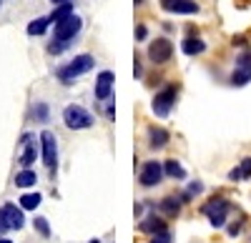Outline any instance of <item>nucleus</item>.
Instances as JSON below:
<instances>
[{"mask_svg": "<svg viewBox=\"0 0 251 243\" xmlns=\"http://www.w3.org/2000/svg\"><path fill=\"white\" fill-rule=\"evenodd\" d=\"M66 48H68V43H66V40H55V38H53L50 43H48V53H50V55H60V53L66 50Z\"/></svg>", "mask_w": 251, "mask_h": 243, "instance_id": "26", "label": "nucleus"}, {"mask_svg": "<svg viewBox=\"0 0 251 243\" xmlns=\"http://www.w3.org/2000/svg\"><path fill=\"white\" fill-rule=\"evenodd\" d=\"M0 216H3V221L8 223V228H15L20 231L25 226V216H23V208H18L15 203H5L3 208H0Z\"/></svg>", "mask_w": 251, "mask_h": 243, "instance_id": "11", "label": "nucleus"}, {"mask_svg": "<svg viewBox=\"0 0 251 243\" xmlns=\"http://www.w3.org/2000/svg\"><path fill=\"white\" fill-rule=\"evenodd\" d=\"M203 216L208 218V223L214 228H224L226 226V216L231 211V203H228L226 198H211L208 203H203Z\"/></svg>", "mask_w": 251, "mask_h": 243, "instance_id": "3", "label": "nucleus"}, {"mask_svg": "<svg viewBox=\"0 0 251 243\" xmlns=\"http://www.w3.org/2000/svg\"><path fill=\"white\" fill-rule=\"evenodd\" d=\"M33 228L43 236V238H50V226H48V218H43V216H38L35 221H33Z\"/></svg>", "mask_w": 251, "mask_h": 243, "instance_id": "24", "label": "nucleus"}, {"mask_svg": "<svg viewBox=\"0 0 251 243\" xmlns=\"http://www.w3.org/2000/svg\"><path fill=\"white\" fill-rule=\"evenodd\" d=\"M50 25V18H35L28 23V35H43Z\"/></svg>", "mask_w": 251, "mask_h": 243, "instance_id": "22", "label": "nucleus"}, {"mask_svg": "<svg viewBox=\"0 0 251 243\" xmlns=\"http://www.w3.org/2000/svg\"><path fill=\"white\" fill-rule=\"evenodd\" d=\"M33 115H35V120H40V123H48V106L46 103H35V108H33Z\"/></svg>", "mask_w": 251, "mask_h": 243, "instance_id": "25", "label": "nucleus"}, {"mask_svg": "<svg viewBox=\"0 0 251 243\" xmlns=\"http://www.w3.org/2000/svg\"><path fill=\"white\" fill-rule=\"evenodd\" d=\"M161 178H163V166L158 163V160H149V163H143L141 176H138V180H141V186H143V188H153V186H158V183H161Z\"/></svg>", "mask_w": 251, "mask_h": 243, "instance_id": "8", "label": "nucleus"}, {"mask_svg": "<svg viewBox=\"0 0 251 243\" xmlns=\"http://www.w3.org/2000/svg\"><path fill=\"white\" fill-rule=\"evenodd\" d=\"M161 8L176 15H196L201 10L196 0H161Z\"/></svg>", "mask_w": 251, "mask_h": 243, "instance_id": "9", "label": "nucleus"}, {"mask_svg": "<svg viewBox=\"0 0 251 243\" xmlns=\"http://www.w3.org/2000/svg\"><path fill=\"white\" fill-rule=\"evenodd\" d=\"M63 123H66V128H71V131H86L96 123V118L83 106L73 103V106H68L66 110H63Z\"/></svg>", "mask_w": 251, "mask_h": 243, "instance_id": "2", "label": "nucleus"}, {"mask_svg": "<svg viewBox=\"0 0 251 243\" xmlns=\"http://www.w3.org/2000/svg\"><path fill=\"white\" fill-rule=\"evenodd\" d=\"M80 28H83V20L73 13V15H68L66 20H60V23H55V40H66V43H71V40L80 33Z\"/></svg>", "mask_w": 251, "mask_h": 243, "instance_id": "7", "label": "nucleus"}, {"mask_svg": "<svg viewBox=\"0 0 251 243\" xmlns=\"http://www.w3.org/2000/svg\"><path fill=\"white\" fill-rule=\"evenodd\" d=\"M35 180H38L35 171L23 168V171H20V173L15 176V186H18V188H30V186H35Z\"/></svg>", "mask_w": 251, "mask_h": 243, "instance_id": "21", "label": "nucleus"}, {"mask_svg": "<svg viewBox=\"0 0 251 243\" xmlns=\"http://www.w3.org/2000/svg\"><path fill=\"white\" fill-rule=\"evenodd\" d=\"M241 226H244L241 221H239V223H234V226H228V236H239L241 233Z\"/></svg>", "mask_w": 251, "mask_h": 243, "instance_id": "31", "label": "nucleus"}, {"mask_svg": "<svg viewBox=\"0 0 251 243\" xmlns=\"http://www.w3.org/2000/svg\"><path fill=\"white\" fill-rule=\"evenodd\" d=\"M5 231H10V228H8V223H5V221H3V216H0V236H3Z\"/></svg>", "mask_w": 251, "mask_h": 243, "instance_id": "32", "label": "nucleus"}, {"mask_svg": "<svg viewBox=\"0 0 251 243\" xmlns=\"http://www.w3.org/2000/svg\"><path fill=\"white\" fill-rule=\"evenodd\" d=\"M40 153H43V163L48 166V171L55 173V168H58V146H55V135L50 131L40 133Z\"/></svg>", "mask_w": 251, "mask_h": 243, "instance_id": "6", "label": "nucleus"}, {"mask_svg": "<svg viewBox=\"0 0 251 243\" xmlns=\"http://www.w3.org/2000/svg\"><path fill=\"white\" fill-rule=\"evenodd\" d=\"M133 75H136V78H141V75H143V68H141V60H138V55H136V60H133Z\"/></svg>", "mask_w": 251, "mask_h": 243, "instance_id": "30", "label": "nucleus"}, {"mask_svg": "<svg viewBox=\"0 0 251 243\" xmlns=\"http://www.w3.org/2000/svg\"><path fill=\"white\" fill-rule=\"evenodd\" d=\"M236 66H246V68H251V50H244V53L239 55Z\"/></svg>", "mask_w": 251, "mask_h": 243, "instance_id": "28", "label": "nucleus"}, {"mask_svg": "<svg viewBox=\"0 0 251 243\" xmlns=\"http://www.w3.org/2000/svg\"><path fill=\"white\" fill-rule=\"evenodd\" d=\"M163 173L166 176H169V178H176V180H183L186 178V171H183V166L178 163V160H166V163H163Z\"/></svg>", "mask_w": 251, "mask_h": 243, "instance_id": "20", "label": "nucleus"}, {"mask_svg": "<svg viewBox=\"0 0 251 243\" xmlns=\"http://www.w3.org/2000/svg\"><path fill=\"white\" fill-rule=\"evenodd\" d=\"M146 35H149V28L138 25V28H136V40H146Z\"/></svg>", "mask_w": 251, "mask_h": 243, "instance_id": "29", "label": "nucleus"}, {"mask_svg": "<svg viewBox=\"0 0 251 243\" xmlns=\"http://www.w3.org/2000/svg\"><path fill=\"white\" fill-rule=\"evenodd\" d=\"M0 243H13L10 238H0Z\"/></svg>", "mask_w": 251, "mask_h": 243, "instance_id": "35", "label": "nucleus"}, {"mask_svg": "<svg viewBox=\"0 0 251 243\" xmlns=\"http://www.w3.org/2000/svg\"><path fill=\"white\" fill-rule=\"evenodd\" d=\"M181 50H183L186 55H201V53L206 50V43H203L199 35H186L183 43H181Z\"/></svg>", "mask_w": 251, "mask_h": 243, "instance_id": "14", "label": "nucleus"}, {"mask_svg": "<svg viewBox=\"0 0 251 243\" xmlns=\"http://www.w3.org/2000/svg\"><path fill=\"white\" fill-rule=\"evenodd\" d=\"M136 5H143V0H136Z\"/></svg>", "mask_w": 251, "mask_h": 243, "instance_id": "37", "label": "nucleus"}, {"mask_svg": "<svg viewBox=\"0 0 251 243\" xmlns=\"http://www.w3.org/2000/svg\"><path fill=\"white\" fill-rule=\"evenodd\" d=\"M0 3H3V0H0Z\"/></svg>", "mask_w": 251, "mask_h": 243, "instance_id": "38", "label": "nucleus"}, {"mask_svg": "<svg viewBox=\"0 0 251 243\" xmlns=\"http://www.w3.org/2000/svg\"><path fill=\"white\" fill-rule=\"evenodd\" d=\"M151 243H171V233L169 231H158L151 236Z\"/></svg>", "mask_w": 251, "mask_h": 243, "instance_id": "27", "label": "nucleus"}, {"mask_svg": "<svg viewBox=\"0 0 251 243\" xmlns=\"http://www.w3.org/2000/svg\"><path fill=\"white\" fill-rule=\"evenodd\" d=\"M53 5H63V3H71V0H50Z\"/></svg>", "mask_w": 251, "mask_h": 243, "instance_id": "34", "label": "nucleus"}, {"mask_svg": "<svg viewBox=\"0 0 251 243\" xmlns=\"http://www.w3.org/2000/svg\"><path fill=\"white\" fill-rule=\"evenodd\" d=\"M169 140H171V135H169V131H166V128H161V126H151L149 128V146L153 151L166 148V146H169Z\"/></svg>", "mask_w": 251, "mask_h": 243, "instance_id": "13", "label": "nucleus"}, {"mask_svg": "<svg viewBox=\"0 0 251 243\" xmlns=\"http://www.w3.org/2000/svg\"><path fill=\"white\" fill-rule=\"evenodd\" d=\"M174 55V43L169 38H156L151 40V45H149V60L153 66H163V63H169Z\"/></svg>", "mask_w": 251, "mask_h": 243, "instance_id": "5", "label": "nucleus"}, {"mask_svg": "<svg viewBox=\"0 0 251 243\" xmlns=\"http://www.w3.org/2000/svg\"><path fill=\"white\" fill-rule=\"evenodd\" d=\"M88 243H100V241H98V238H93V241H88Z\"/></svg>", "mask_w": 251, "mask_h": 243, "instance_id": "36", "label": "nucleus"}, {"mask_svg": "<svg viewBox=\"0 0 251 243\" xmlns=\"http://www.w3.org/2000/svg\"><path fill=\"white\" fill-rule=\"evenodd\" d=\"M138 231L141 233H158V231H166V221H161L158 216H146L141 223H138Z\"/></svg>", "mask_w": 251, "mask_h": 243, "instance_id": "15", "label": "nucleus"}, {"mask_svg": "<svg viewBox=\"0 0 251 243\" xmlns=\"http://www.w3.org/2000/svg\"><path fill=\"white\" fill-rule=\"evenodd\" d=\"M176 86H166L163 90H158L156 95H153V103H151V108H153V113L158 115V118H166L171 113V108H174V103H176Z\"/></svg>", "mask_w": 251, "mask_h": 243, "instance_id": "4", "label": "nucleus"}, {"mask_svg": "<svg viewBox=\"0 0 251 243\" xmlns=\"http://www.w3.org/2000/svg\"><path fill=\"white\" fill-rule=\"evenodd\" d=\"M68 15H73V0L71 3H63V5H53V13L48 15L50 18V23H60V20H66Z\"/></svg>", "mask_w": 251, "mask_h": 243, "instance_id": "19", "label": "nucleus"}, {"mask_svg": "<svg viewBox=\"0 0 251 243\" xmlns=\"http://www.w3.org/2000/svg\"><path fill=\"white\" fill-rule=\"evenodd\" d=\"M246 178H251V158H244L241 166L228 171V180H234V183L236 180H246Z\"/></svg>", "mask_w": 251, "mask_h": 243, "instance_id": "17", "label": "nucleus"}, {"mask_svg": "<svg viewBox=\"0 0 251 243\" xmlns=\"http://www.w3.org/2000/svg\"><path fill=\"white\" fill-rule=\"evenodd\" d=\"M246 83H251V68L236 66V70L231 73V86H234V88H241V86H246Z\"/></svg>", "mask_w": 251, "mask_h": 243, "instance_id": "18", "label": "nucleus"}, {"mask_svg": "<svg viewBox=\"0 0 251 243\" xmlns=\"http://www.w3.org/2000/svg\"><path fill=\"white\" fill-rule=\"evenodd\" d=\"M113 83H116V75L111 73V70H103V73H98V78H96V98L98 100H108L111 95H113Z\"/></svg>", "mask_w": 251, "mask_h": 243, "instance_id": "10", "label": "nucleus"}, {"mask_svg": "<svg viewBox=\"0 0 251 243\" xmlns=\"http://www.w3.org/2000/svg\"><path fill=\"white\" fill-rule=\"evenodd\" d=\"M40 206V193H23L20 196V208L23 211H35Z\"/></svg>", "mask_w": 251, "mask_h": 243, "instance_id": "23", "label": "nucleus"}, {"mask_svg": "<svg viewBox=\"0 0 251 243\" xmlns=\"http://www.w3.org/2000/svg\"><path fill=\"white\" fill-rule=\"evenodd\" d=\"M158 208L169 216V218H176V216L181 213V200H178L176 196H166L161 203H158Z\"/></svg>", "mask_w": 251, "mask_h": 243, "instance_id": "16", "label": "nucleus"}, {"mask_svg": "<svg viewBox=\"0 0 251 243\" xmlns=\"http://www.w3.org/2000/svg\"><path fill=\"white\" fill-rule=\"evenodd\" d=\"M20 143H23V155H20V166H23V168H30V166L35 163V155H38V148H35V135H33V133H23Z\"/></svg>", "mask_w": 251, "mask_h": 243, "instance_id": "12", "label": "nucleus"}, {"mask_svg": "<svg viewBox=\"0 0 251 243\" xmlns=\"http://www.w3.org/2000/svg\"><path fill=\"white\" fill-rule=\"evenodd\" d=\"M93 66H96V58L91 53H80V55H75L71 60L68 66L58 68L55 75H58V80H60L63 86H71V83H75L78 75H86L88 70H93Z\"/></svg>", "mask_w": 251, "mask_h": 243, "instance_id": "1", "label": "nucleus"}, {"mask_svg": "<svg viewBox=\"0 0 251 243\" xmlns=\"http://www.w3.org/2000/svg\"><path fill=\"white\" fill-rule=\"evenodd\" d=\"M234 45H241V48H244V45H246V38H244V35L234 38Z\"/></svg>", "mask_w": 251, "mask_h": 243, "instance_id": "33", "label": "nucleus"}]
</instances>
